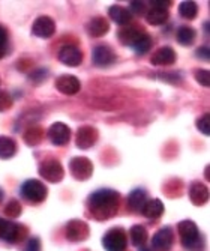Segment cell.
<instances>
[{
    "instance_id": "cell-32",
    "label": "cell",
    "mask_w": 210,
    "mask_h": 251,
    "mask_svg": "<svg viewBox=\"0 0 210 251\" xmlns=\"http://www.w3.org/2000/svg\"><path fill=\"white\" fill-rule=\"evenodd\" d=\"M12 97L5 92V90H0V113H3L12 107Z\"/></svg>"
},
{
    "instance_id": "cell-21",
    "label": "cell",
    "mask_w": 210,
    "mask_h": 251,
    "mask_svg": "<svg viewBox=\"0 0 210 251\" xmlns=\"http://www.w3.org/2000/svg\"><path fill=\"white\" fill-rule=\"evenodd\" d=\"M146 201H147V194L141 188L134 190L128 197V203H129V206H131L132 211H141L144 208Z\"/></svg>"
},
{
    "instance_id": "cell-18",
    "label": "cell",
    "mask_w": 210,
    "mask_h": 251,
    "mask_svg": "<svg viewBox=\"0 0 210 251\" xmlns=\"http://www.w3.org/2000/svg\"><path fill=\"white\" fill-rule=\"evenodd\" d=\"M189 199L195 206H203L209 199V190L201 182H194L189 188Z\"/></svg>"
},
{
    "instance_id": "cell-9",
    "label": "cell",
    "mask_w": 210,
    "mask_h": 251,
    "mask_svg": "<svg viewBox=\"0 0 210 251\" xmlns=\"http://www.w3.org/2000/svg\"><path fill=\"white\" fill-rule=\"evenodd\" d=\"M98 142V129L93 126H81L77 131V137H75V145L78 149H90L93 145Z\"/></svg>"
},
{
    "instance_id": "cell-37",
    "label": "cell",
    "mask_w": 210,
    "mask_h": 251,
    "mask_svg": "<svg viewBox=\"0 0 210 251\" xmlns=\"http://www.w3.org/2000/svg\"><path fill=\"white\" fill-rule=\"evenodd\" d=\"M8 41V32L3 26H0V47H5V44Z\"/></svg>"
},
{
    "instance_id": "cell-25",
    "label": "cell",
    "mask_w": 210,
    "mask_h": 251,
    "mask_svg": "<svg viewBox=\"0 0 210 251\" xmlns=\"http://www.w3.org/2000/svg\"><path fill=\"white\" fill-rule=\"evenodd\" d=\"M44 129L39 126H32L24 132V143L27 146H38L44 139Z\"/></svg>"
},
{
    "instance_id": "cell-19",
    "label": "cell",
    "mask_w": 210,
    "mask_h": 251,
    "mask_svg": "<svg viewBox=\"0 0 210 251\" xmlns=\"http://www.w3.org/2000/svg\"><path fill=\"white\" fill-rule=\"evenodd\" d=\"M141 211H143L144 217H147L150 220H156L164 214V204H162V201L159 199H153V200L146 201L144 208Z\"/></svg>"
},
{
    "instance_id": "cell-8",
    "label": "cell",
    "mask_w": 210,
    "mask_h": 251,
    "mask_svg": "<svg viewBox=\"0 0 210 251\" xmlns=\"http://www.w3.org/2000/svg\"><path fill=\"white\" fill-rule=\"evenodd\" d=\"M48 139L54 146H65L71 140V129L62 122H56L48 129Z\"/></svg>"
},
{
    "instance_id": "cell-22",
    "label": "cell",
    "mask_w": 210,
    "mask_h": 251,
    "mask_svg": "<svg viewBox=\"0 0 210 251\" xmlns=\"http://www.w3.org/2000/svg\"><path fill=\"white\" fill-rule=\"evenodd\" d=\"M143 36V32L137 27H125L119 32V39L123 45H135V42Z\"/></svg>"
},
{
    "instance_id": "cell-35",
    "label": "cell",
    "mask_w": 210,
    "mask_h": 251,
    "mask_svg": "<svg viewBox=\"0 0 210 251\" xmlns=\"http://www.w3.org/2000/svg\"><path fill=\"white\" fill-rule=\"evenodd\" d=\"M131 8H132V12L135 14H143L144 12V3L143 2H137V0H134V2H131Z\"/></svg>"
},
{
    "instance_id": "cell-1",
    "label": "cell",
    "mask_w": 210,
    "mask_h": 251,
    "mask_svg": "<svg viewBox=\"0 0 210 251\" xmlns=\"http://www.w3.org/2000/svg\"><path fill=\"white\" fill-rule=\"evenodd\" d=\"M119 200L120 196L114 190H98L93 193L87 200V208L90 214L98 221H104L113 218L119 211Z\"/></svg>"
},
{
    "instance_id": "cell-12",
    "label": "cell",
    "mask_w": 210,
    "mask_h": 251,
    "mask_svg": "<svg viewBox=\"0 0 210 251\" xmlns=\"http://www.w3.org/2000/svg\"><path fill=\"white\" fill-rule=\"evenodd\" d=\"M59 60L66 66H78L83 62V53L74 45H65L59 51Z\"/></svg>"
},
{
    "instance_id": "cell-26",
    "label": "cell",
    "mask_w": 210,
    "mask_h": 251,
    "mask_svg": "<svg viewBox=\"0 0 210 251\" xmlns=\"http://www.w3.org/2000/svg\"><path fill=\"white\" fill-rule=\"evenodd\" d=\"M129 235H131V241L135 247H143L147 241V230L143 226H132Z\"/></svg>"
},
{
    "instance_id": "cell-6",
    "label": "cell",
    "mask_w": 210,
    "mask_h": 251,
    "mask_svg": "<svg viewBox=\"0 0 210 251\" xmlns=\"http://www.w3.org/2000/svg\"><path fill=\"white\" fill-rule=\"evenodd\" d=\"M39 175L48 182H53V184H57L63 179V167L62 164L57 161V159H47L39 166Z\"/></svg>"
},
{
    "instance_id": "cell-31",
    "label": "cell",
    "mask_w": 210,
    "mask_h": 251,
    "mask_svg": "<svg viewBox=\"0 0 210 251\" xmlns=\"http://www.w3.org/2000/svg\"><path fill=\"white\" fill-rule=\"evenodd\" d=\"M197 128L201 134L210 135V116L207 115V113L197 121Z\"/></svg>"
},
{
    "instance_id": "cell-17",
    "label": "cell",
    "mask_w": 210,
    "mask_h": 251,
    "mask_svg": "<svg viewBox=\"0 0 210 251\" xmlns=\"http://www.w3.org/2000/svg\"><path fill=\"white\" fill-rule=\"evenodd\" d=\"M110 30L108 21L104 17H95L89 21L87 25V32L92 38H101Z\"/></svg>"
},
{
    "instance_id": "cell-16",
    "label": "cell",
    "mask_w": 210,
    "mask_h": 251,
    "mask_svg": "<svg viewBox=\"0 0 210 251\" xmlns=\"http://www.w3.org/2000/svg\"><path fill=\"white\" fill-rule=\"evenodd\" d=\"M176 62V51L171 47H161L152 56V63L158 66H167Z\"/></svg>"
},
{
    "instance_id": "cell-39",
    "label": "cell",
    "mask_w": 210,
    "mask_h": 251,
    "mask_svg": "<svg viewBox=\"0 0 210 251\" xmlns=\"http://www.w3.org/2000/svg\"><path fill=\"white\" fill-rule=\"evenodd\" d=\"M3 54H5V50H3L2 47H0V59H2V57H3Z\"/></svg>"
},
{
    "instance_id": "cell-34",
    "label": "cell",
    "mask_w": 210,
    "mask_h": 251,
    "mask_svg": "<svg viewBox=\"0 0 210 251\" xmlns=\"http://www.w3.org/2000/svg\"><path fill=\"white\" fill-rule=\"evenodd\" d=\"M24 251H41V242L38 238H30L26 244Z\"/></svg>"
},
{
    "instance_id": "cell-33",
    "label": "cell",
    "mask_w": 210,
    "mask_h": 251,
    "mask_svg": "<svg viewBox=\"0 0 210 251\" xmlns=\"http://www.w3.org/2000/svg\"><path fill=\"white\" fill-rule=\"evenodd\" d=\"M194 74H195V80L203 87H209L210 86V73L207 70H197Z\"/></svg>"
},
{
    "instance_id": "cell-3",
    "label": "cell",
    "mask_w": 210,
    "mask_h": 251,
    "mask_svg": "<svg viewBox=\"0 0 210 251\" xmlns=\"http://www.w3.org/2000/svg\"><path fill=\"white\" fill-rule=\"evenodd\" d=\"M47 187L42 184L41 180L38 179H30V180H26L24 184L21 187V194L26 200L32 201V203H41L45 200L47 197Z\"/></svg>"
},
{
    "instance_id": "cell-40",
    "label": "cell",
    "mask_w": 210,
    "mask_h": 251,
    "mask_svg": "<svg viewBox=\"0 0 210 251\" xmlns=\"http://www.w3.org/2000/svg\"><path fill=\"white\" fill-rule=\"evenodd\" d=\"M0 226H2V220H0Z\"/></svg>"
},
{
    "instance_id": "cell-23",
    "label": "cell",
    "mask_w": 210,
    "mask_h": 251,
    "mask_svg": "<svg viewBox=\"0 0 210 251\" xmlns=\"http://www.w3.org/2000/svg\"><path fill=\"white\" fill-rule=\"evenodd\" d=\"M146 20L152 26H161L168 20V11L167 9H161V8H152L147 12Z\"/></svg>"
},
{
    "instance_id": "cell-24",
    "label": "cell",
    "mask_w": 210,
    "mask_h": 251,
    "mask_svg": "<svg viewBox=\"0 0 210 251\" xmlns=\"http://www.w3.org/2000/svg\"><path fill=\"white\" fill-rule=\"evenodd\" d=\"M15 151H17V145L12 139H9L6 135L0 137V158L8 159L15 155Z\"/></svg>"
},
{
    "instance_id": "cell-36",
    "label": "cell",
    "mask_w": 210,
    "mask_h": 251,
    "mask_svg": "<svg viewBox=\"0 0 210 251\" xmlns=\"http://www.w3.org/2000/svg\"><path fill=\"white\" fill-rule=\"evenodd\" d=\"M173 2H170V0H153L152 5L153 8H161V9H167Z\"/></svg>"
},
{
    "instance_id": "cell-15",
    "label": "cell",
    "mask_w": 210,
    "mask_h": 251,
    "mask_svg": "<svg viewBox=\"0 0 210 251\" xmlns=\"http://www.w3.org/2000/svg\"><path fill=\"white\" fill-rule=\"evenodd\" d=\"M173 241H174V235H173V230L170 227H164V229H161L152 239V245L153 248L156 250H161V251H165V250H170V247L173 245Z\"/></svg>"
},
{
    "instance_id": "cell-41",
    "label": "cell",
    "mask_w": 210,
    "mask_h": 251,
    "mask_svg": "<svg viewBox=\"0 0 210 251\" xmlns=\"http://www.w3.org/2000/svg\"><path fill=\"white\" fill-rule=\"evenodd\" d=\"M0 199H2V193H0Z\"/></svg>"
},
{
    "instance_id": "cell-7",
    "label": "cell",
    "mask_w": 210,
    "mask_h": 251,
    "mask_svg": "<svg viewBox=\"0 0 210 251\" xmlns=\"http://www.w3.org/2000/svg\"><path fill=\"white\" fill-rule=\"evenodd\" d=\"M24 227L15 224L12 221L2 220V226H0V238L5 239L9 244H15L24 238Z\"/></svg>"
},
{
    "instance_id": "cell-29",
    "label": "cell",
    "mask_w": 210,
    "mask_h": 251,
    "mask_svg": "<svg viewBox=\"0 0 210 251\" xmlns=\"http://www.w3.org/2000/svg\"><path fill=\"white\" fill-rule=\"evenodd\" d=\"M150 47H152V39H150V36L146 35V33H143V36L140 38V39L135 42V45H134V49H135L137 54H146V53L150 50Z\"/></svg>"
},
{
    "instance_id": "cell-38",
    "label": "cell",
    "mask_w": 210,
    "mask_h": 251,
    "mask_svg": "<svg viewBox=\"0 0 210 251\" xmlns=\"http://www.w3.org/2000/svg\"><path fill=\"white\" fill-rule=\"evenodd\" d=\"M197 57L207 60V59H209V49H206V47H203V49H198V50H197Z\"/></svg>"
},
{
    "instance_id": "cell-11",
    "label": "cell",
    "mask_w": 210,
    "mask_h": 251,
    "mask_svg": "<svg viewBox=\"0 0 210 251\" xmlns=\"http://www.w3.org/2000/svg\"><path fill=\"white\" fill-rule=\"evenodd\" d=\"M89 236V226L81 220H72L66 224V238L71 242L84 241Z\"/></svg>"
},
{
    "instance_id": "cell-10",
    "label": "cell",
    "mask_w": 210,
    "mask_h": 251,
    "mask_svg": "<svg viewBox=\"0 0 210 251\" xmlns=\"http://www.w3.org/2000/svg\"><path fill=\"white\" fill-rule=\"evenodd\" d=\"M32 32L38 38H44V39L51 38L54 35V32H56V25H54V21L50 17L42 15V17H38L33 21Z\"/></svg>"
},
{
    "instance_id": "cell-27",
    "label": "cell",
    "mask_w": 210,
    "mask_h": 251,
    "mask_svg": "<svg viewBox=\"0 0 210 251\" xmlns=\"http://www.w3.org/2000/svg\"><path fill=\"white\" fill-rule=\"evenodd\" d=\"M195 36H197L195 30L189 26H182L177 30V41L182 45H191L195 41Z\"/></svg>"
},
{
    "instance_id": "cell-13",
    "label": "cell",
    "mask_w": 210,
    "mask_h": 251,
    "mask_svg": "<svg viewBox=\"0 0 210 251\" xmlns=\"http://www.w3.org/2000/svg\"><path fill=\"white\" fill-rule=\"evenodd\" d=\"M56 89L63 95H75L81 89V83L74 75H60L56 80Z\"/></svg>"
},
{
    "instance_id": "cell-20",
    "label": "cell",
    "mask_w": 210,
    "mask_h": 251,
    "mask_svg": "<svg viewBox=\"0 0 210 251\" xmlns=\"http://www.w3.org/2000/svg\"><path fill=\"white\" fill-rule=\"evenodd\" d=\"M108 15L111 17V20H113L114 23H117V25H120V26L128 25V23L131 21V17H132L131 12H129L126 8L119 6V5L111 6L110 11H108Z\"/></svg>"
},
{
    "instance_id": "cell-30",
    "label": "cell",
    "mask_w": 210,
    "mask_h": 251,
    "mask_svg": "<svg viewBox=\"0 0 210 251\" xmlns=\"http://www.w3.org/2000/svg\"><path fill=\"white\" fill-rule=\"evenodd\" d=\"M5 214H6V217H9V218H18L20 214H21V204H20L17 200H11V201L6 204Z\"/></svg>"
},
{
    "instance_id": "cell-14",
    "label": "cell",
    "mask_w": 210,
    "mask_h": 251,
    "mask_svg": "<svg viewBox=\"0 0 210 251\" xmlns=\"http://www.w3.org/2000/svg\"><path fill=\"white\" fill-rule=\"evenodd\" d=\"M116 62V54L114 51L107 47V45H98L93 50V63L99 68H105V66H110Z\"/></svg>"
},
{
    "instance_id": "cell-5",
    "label": "cell",
    "mask_w": 210,
    "mask_h": 251,
    "mask_svg": "<svg viewBox=\"0 0 210 251\" xmlns=\"http://www.w3.org/2000/svg\"><path fill=\"white\" fill-rule=\"evenodd\" d=\"M102 245L107 251H125L128 245L126 233L122 229H111L104 236Z\"/></svg>"
},
{
    "instance_id": "cell-28",
    "label": "cell",
    "mask_w": 210,
    "mask_h": 251,
    "mask_svg": "<svg viewBox=\"0 0 210 251\" xmlns=\"http://www.w3.org/2000/svg\"><path fill=\"white\" fill-rule=\"evenodd\" d=\"M179 14L186 20H194L198 14V6L195 2H182L179 6Z\"/></svg>"
},
{
    "instance_id": "cell-4",
    "label": "cell",
    "mask_w": 210,
    "mask_h": 251,
    "mask_svg": "<svg viewBox=\"0 0 210 251\" xmlns=\"http://www.w3.org/2000/svg\"><path fill=\"white\" fill-rule=\"evenodd\" d=\"M69 172L77 180H87L93 175V164L86 156H75L69 161Z\"/></svg>"
},
{
    "instance_id": "cell-2",
    "label": "cell",
    "mask_w": 210,
    "mask_h": 251,
    "mask_svg": "<svg viewBox=\"0 0 210 251\" xmlns=\"http://www.w3.org/2000/svg\"><path fill=\"white\" fill-rule=\"evenodd\" d=\"M177 230H179L182 244L186 250H189V251H201L203 250V236L194 221H191V220L180 221L177 226Z\"/></svg>"
}]
</instances>
